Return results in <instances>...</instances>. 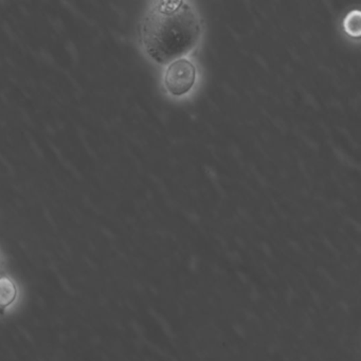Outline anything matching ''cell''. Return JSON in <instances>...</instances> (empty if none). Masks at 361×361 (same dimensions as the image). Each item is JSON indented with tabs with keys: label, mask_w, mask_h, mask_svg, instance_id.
I'll return each instance as SVG.
<instances>
[{
	"label": "cell",
	"mask_w": 361,
	"mask_h": 361,
	"mask_svg": "<svg viewBox=\"0 0 361 361\" xmlns=\"http://www.w3.org/2000/svg\"><path fill=\"white\" fill-rule=\"evenodd\" d=\"M202 18L185 0L152 4L140 27L141 43L158 64H168L189 54L202 37Z\"/></svg>",
	"instance_id": "obj_1"
},
{
	"label": "cell",
	"mask_w": 361,
	"mask_h": 361,
	"mask_svg": "<svg viewBox=\"0 0 361 361\" xmlns=\"http://www.w3.org/2000/svg\"><path fill=\"white\" fill-rule=\"evenodd\" d=\"M195 80V66L181 58L169 65L164 75V86L173 96H183L191 90Z\"/></svg>",
	"instance_id": "obj_2"
},
{
	"label": "cell",
	"mask_w": 361,
	"mask_h": 361,
	"mask_svg": "<svg viewBox=\"0 0 361 361\" xmlns=\"http://www.w3.org/2000/svg\"><path fill=\"white\" fill-rule=\"evenodd\" d=\"M18 289L11 279L8 276H0V310L1 314L4 310L11 305L16 301Z\"/></svg>",
	"instance_id": "obj_3"
},
{
	"label": "cell",
	"mask_w": 361,
	"mask_h": 361,
	"mask_svg": "<svg viewBox=\"0 0 361 361\" xmlns=\"http://www.w3.org/2000/svg\"><path fill=\"white\" fill-rule=\"evenodd\" d=\"M344 28L348 35L358 37L360 35V12L354 11L348 14L344 20Z\"/></svg>",
	"instance_id": "obj_4"
},
{
	"label": "cell",
	"mask_w": 361,
	"mask_h": 361,
	"mask_svg": "<svg viewBox=\"0 0 361 361\" xmlns=\"http://www.w3.org/2000/svg\"><path fill=\"white\" fill-rule=\"evenodd\" d=\"M0 264H1V259H0Z\"/></svg>",
	"instance_id": "obj_5"
}]
</instances>
